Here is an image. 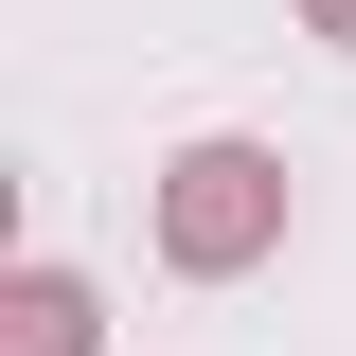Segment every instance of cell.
Returning <instances> with one entry per match:
<instances>
[{
  "label": "cell",
  "instance_id": "6da1fadb",
  "mask_svg": "<svg viewBox=\"0 0 356 356\" xmlns=\"http://www.w3.org/2000/svg\"><path fill=\"white\" fill-rule=\"evenodd\" d=\"M178 232H196V250H250V161H196V196H178Z\"/></svg>",
  "mask_w": 356,
  "mask_h": 356
}]
</instances>
